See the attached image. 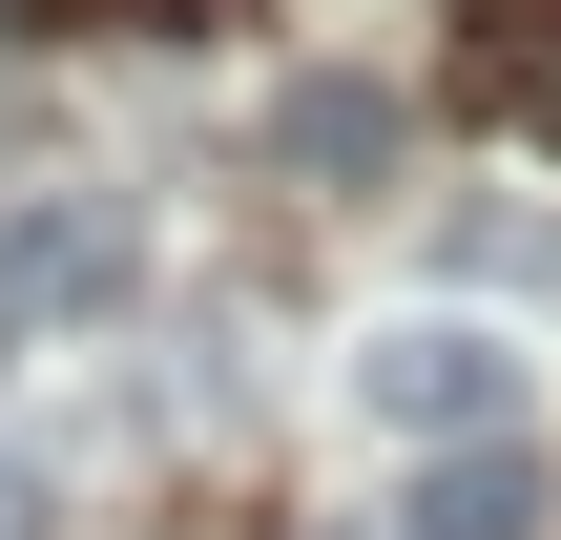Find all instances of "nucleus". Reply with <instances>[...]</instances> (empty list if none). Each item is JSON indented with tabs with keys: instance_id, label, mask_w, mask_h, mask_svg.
I'll return each instance as SVG.
<instances>
[{
	"instance_id": "1",
	"label": "nucleus",
	"mask_w": 561,
	"mask_h": 540,
	"mask_svg": "<svg viewBox=\"0 0 561 540\" xmlns=\"http://www.w3.org/2000/svg\"><path fill=\"white\" fill-rule=\"evenodd\" d=\"M354 416L375 437H520V333H479V312H416V333H375L354 354Z\"/></svg>"
},
{
	"instance_id": "2",
	"label": "nucleus",
	"mask_w": 561,
	"mask_h": 540,
	"mask_svg": "<svg viewBox=\"0 0 561 540\" xmlns=\"http://www.w3.org/2000/svg\"><path fill=\"white\" fill-rule=\"evenodd\" d=\"M458 104L500 146H561V0H479L458 21Z\"/></svg>"
},
{
	"instance_id": "3",
	"label": "nucleus",
	"mask_w": 561,
	"mask_h": 540,
	"mask_svg": "<svg viewBox=\"0 0 561 540\" xmlns=\"http://www.w3.org/2000/svg\"><path fill=\"white\" fill-rule=\"evenodd\" d=\"M271 166H312V187H375V166H396V83H354V62H312V83L271 104Z\"/></svg>"
},
{
	"instance_id": "4",
	"label": "nucleus",
	"mask_w": 561,
	"mask_h": 540,
	"mask_svg": "<svg viewBox=\"0 0 561 540\" xmlns=\"http://www.w3.org/2000/svg\"><path fill=\"white\" fill-rule=\"evenodd\" d=\"M104 291H125L104 208H0V312H104Z\"/></svg>"
},
{
	"instance_id": "5",
	"label": "nucleus",
	"mask_w": 561,
	"mask_h": 540,
	"mask_svg": "<svg viewBox=\"0 0 561 540\" xmlns=\"http://www.w3.org/2000/svg\"><path fill=\"white\" fill-rule=\"evenodd\" d=\"M416 540H541V458H520V437H437Z\"/></svg>"
}]
</instances>
